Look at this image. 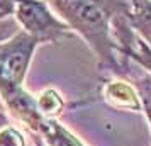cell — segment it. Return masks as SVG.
<instances>
[{
	"instance_id": "obj_11",
	"label": "cell",
	"mask_w": 151,
	"mask_h": 146,
	"mask_svg": "<svg viewBox=\"0 0 151 146\" xmlns=\"http://www.w3.org/2000/svg\"><path fill=\"white\" fill-rule=\"evenodd\" d=\"M21 27L14 17L10 19H0V42L7 41L9 37H12L15 32H19Z\"/></svg>"
},
{
	"instance_id": "obj_2",
	"label": "cell",
	"mask_w": 151,
	"mask_h": 146,
	"mask_svg": "<svg viewBox=\"0 0 151 146\" xmlns=\"http://www.w3.org/2000/svg\"><path fill=\"white\" fill-rule=\"evenodd\" d=\"M14 19L19 27L32 36L39 44H55L73 32L53 10L48 0H19Z\"/></svg>"
},
{
	"instance_id": "obj_14",
	"label": "cell",
	"mask_w": 151,
	"mask_h": 146,
	"mask_svg": "<svg viewBox=\"0 0 151 146\" xmlns=\"http://www.w3.org/2000/svg\"><path fill=\"white\" fill-rule=\"evenodd\" d=\"M31 138H32V141H34V146H46V143H44L39 136H31Z\"/></svg>"
},
{
	"instance_id": "obj_6",
	"label": "cell",
	"mask_w": 151,
	"mask_h": 146,
	"mask_svg": "<svg viewBox=\"0 0 151 146\" xmlns=\"http://www.w3.org/2000/svg\"><path fill=\"white\" fill-rule=\"evenodd\" d=\"M122 75L129 78V82L134 85L139 100H141V111L151 127V75H148L141 66H137L129 58H124L122 65Z\"/></svg>"
},
{
	"instance_id": "obj_1",
	"label": "cell",
	"mask_w": 151,
	"mask_h": 146,
	"mask_svg": "<svg viewBox=\"0 0 151 146\" xmlns=\"http://www.w3.org/2000/svg\"><path fill=\"white\" fill-rule=\"evenodd\" d=\"M56 14L88 44L102 70L122 71L124 58L109 12L100 0H48Z\"/></svg>"
},
{
	"instance_id": "obj_10",
	"label": "cell",
	"mask_w": 151,
	"mask_h": 146,
	"mask_svg": "<svg viewBox=\"0 0 151 146\" xmlns=\"http://www.w3.org/2000/svg\"><path fill=\"white\" fill-rule=\"evenodd\" d=\"M0 146H27L26 134L14 124L0 127Z\"/></svg>"
},
{
	"instance_id": "obj_9",
	"label": "cell",
	"mask_w": 151,
	"mask_h": 146,
	"mask_svg": "<svg viewBox=\"0 0 151 146\" xmlns=\"http://www.w3.org/2000/svg\"><path fill=\"white\" fill-rule=\"evenodd\" d=\"M121 56L129 58L137 66H141L148 75H151V44H148L141 36H134L132 42L121 51Z\"/></svg>"
},
{
	"instance_id": "obj_8",
	"label": "cell",
	"mask_w": 151,
	"mask_h": 146,
	"mask_svg": "<svg viewBox=\"0 0 151 146\" xmlns=\"http://www.w3.org/2000/svg\"><path fill=\"white\" fill-rule=\"evenodd\" d=\"M36 100H37V107L44 117L58 119L66 109V102H65L63 95L53 87L41 90L39 95H36Z\"/></svg>"
},
{
	"instance_id": "obj_4",
	"label": "cell",
	"mask_w": 151,
	"mask_h": 146,
	"mask_svg": "<svg viewBox=\"0 0 151 146\" xmlns=\"http://www.w3.org/2000/svg\"><path fill=\"white\" fill-rule=\"evenodd\" d=\"M102 99L109 105L122 111H131V112H139L141 111V100L137 95L134 85L126 78H112L105 80L102 83L100 90Z\"/></svg>"
},
{
	"instance_id": "obj_7",
	"label": "cell",
	"mask_w": 151,
	"mask_h": 146,
	"mask_svg": "<svg viewBox=\"0 0 151 146\" xmlns=\"http://www.w3.org/2000/svg\"><path fill=\"white\" fill-rule=\"evenodd\" d=\"M129 24L137 36L151 44V0H131Z\"/></svg>"
},
{
	"instance_id": "obj_13",
	"label": "cell",
	"mask_w": 151,
	"mask_h": 146,
	"mask_svg": "<svg viewBox=\"0 0 151 146\" xmlns=\"http://www.w3.org/2000/svg\"><path fill=\"white\" fill-rule=\"evenodd\" d=\"M5 124H10V117H9L4 111H0V127L5 126Z\"/></svg>"
},
{
	"instance_id": "obj_5",
	"label": "cell",
	"mask_w": 151,
	"mask_h": 146,
	"mask_svg": "<svg viewBox=\"0 0 151 146\" xmlns=\"http://www.w3.org/2000/svg\"><path fill=\"white\" fill-rule=\"evenodd\" d=\"M31 136H39L46 143V146H87L66 126L58 122V119L51 117H42L36 134Z\"/></svg>"
},
{
	"instance_id": "obj_12",
	"label": "cell",
	"mask_w": 151,
	"mask_h": 146,
	"mask_svg": "<svg viewBox=\"0 0 151 146\" xmlns=\"http://www.w3.org/2000/svg\"><path fill=\"white\" fill-rule=\"evenodd\" d=\"M19 0H0V19H10L15 14Z\"/></svg>"
},
{
	"instance_id": "obj_3",
	"label": "cell",
	"mask_w": 151,
	"mask_h": 146,
	"mask_svg": "<svg viewBox=\"0 0 151 146\" xmlns=\"http://www.w3.org/2000/svg\"><path fill=\"white\" fill-rule=\"evenodd\" d=\"M39 42L24 31L0 42V78L24 85Z\"/></svg>"
}]
</instances>
